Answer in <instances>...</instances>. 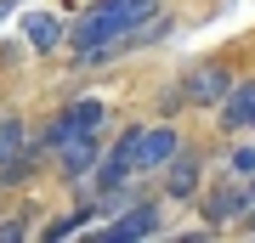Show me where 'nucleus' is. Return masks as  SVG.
<instances>
[{
	"label": "nucleus",
	"mask_w": 255,
	"mask_h": 243,
	"mask_svg": "<svg viewBox=\"0 0 255 243\" xmlns=\"http://www.w3.org/2000/svg\"><path fill=\"white\" fill-rule=\"evenodd\" d=\"M250 204H255V192H250V181L238 175V181H216L210 192H199V215L210 226H227V221H244L250 215Z\"/></svg>",
	"instance_id": "nucleus-3"
},
{
	"label": "nucleus",
	"mask_w": 255,
	"mask_h": 243,
	"mask_svg": "<svg viewBox=\"0 0 255 243\" xmlns=\"http://www.w3.org/2000/svg\"><path fill=\"white\" fill-rule=\"evenodd\" d=\"M57 164H63V181H91L102 164V130H74L63 147H57Z\"/></svg>",
	"instance_id": "nucleus-4"
},
{
	"label": "nucleus",
	"mask_w": 255,
	"mask_h": 243,
	"mask_svg": "<svg viewBox=\"0 0 255 243\" xmlns=\"http://www.w3.org/2000/svg\"><path fill=\"white\" fill-rule=\"evenodd\" d=\"M176 153H182V130H170V125H147V130L136 136V175L164 170Z\"/></svg>",
	"instance_id": "nucleus-6"
},
{
	"label": "nucleus",
	"mask_w": 255,
	"mask_h": 243,
	"mask_svg": "<svg viewBox=\"0 0 255 243\" xmlns=\"http://www.w3.org/2000/svg\"><path fill=\"white\" fill-rule=\"evenodd\" d=\"M159 232V204H125L114 226H102L97 243H130V238H153Z\"/></svg>",
	"instance_id": "nucleus-7"
},
{
	"label": "nucleus",
	"mask_w": 255,
	"mask_h": 243,
	"mask_svg": "<svg viewBox=\"0 0 255 243\" xmlns=\"http://www.w3.org/2000/svg\"><path fill=\"white\" fill-rule=\"evenodd\" d=\"M6 11H11V0H0V17H6Z\"/></svg>",
	"instance_id": "nucleus-14"
},
{
	"label": "nucleus",
	"mask_w": 255,
	"mask_h": 243,
	"mask_svg": "<svg viewBox=\"0 0 255 243\" xmlns=\"http://www.w3.org/2000/svg\"><path fill=\"white\" fill-rule=\"evenodd\" d=\"M23 34H28V45H34V51H57V45L68 40L63 23H57L51 11H28V17H23Z\"/></svg>",
	"instance_id": "nucleus-10"
},
{
	"label": "nucleus",
	"mask_w": 255,
	"mask_h": 243,
	"mask_svg": "<svg viewBox=\"0 0 255 243\" xmlns=\"http://www.w3.org/2000/svg\"><path fill=\"white\" fill-rule=\"evenodd\" d=\"M227 164H233V175H255V147H233V153H227Z\"/></svg>",
	"instance_id": "nucleus-12"
},
{
	"label": "nucleus",
	"mask_w": 255,
	"mask_h": 243,
	"mask_svg": "<svg viewBox=\"0 0 255 243\" xmlns=\"http://www.w3.org/2000/svg\"><path fill=\"white\" fill-rule=\"evenodd\" d=\"M164 192H170V198H199L204 192V164H199V153H176L170 164H164Z\"/></svg>",
	"instance_id": "nucleus-8"
},
{
	"label": "nucleus",
	"mask_w": 255,
	"mask_h": 243,
	"mask_svg": "<svg viewBox=\"0 0 255 243\" xmlns=\"http://www.w3.org/2000/svg\"><path fill=\"white\" fill-rule=\"evenodd\" d=\"M244 232H250V238H255V204H250V215H244Z\"/></svg>",
	"instance_id": "nucleus-13"
},
{
	"label": "nucleus",
	"mask_w": 255,
	"mask_h": 243,
	"mask_svg": "<svg viewBox=\"0 0 255 243\" xmlns=\"http://www.w3.org/2000/svg\"><path fill=\"white\" fill-rule=\"evenodd\" d=\"M40 159H46V153L28 142L23 119L17 113H0V187H23V181L34 175Z\"/></svg>",
	"instance_id": "nucleus-2"
},
{
	"label": "nucleus",
	"mask_w": 255,
	"mask_h": 243,
	"mask_svg": "<svg viewBox=\"0 0 255 243\" xmlns=\"http://www.w3.org/2000/svg\"><path fill=\"white\" fill-rule=\"evenodd\" d=\"M216 113H221V130H255V80L233 85Z\"/></svg>",
	"instance_id": "nucleus-9"
},
{
	"label": "nucleus",
	"mask_w": 255,
	"mask_h": 243,
	"mask_svg": "<svg viewBox=\"0 0 255 243\" xmlns=\"http://www.w3.org/2000/svg\"><path fill=\"white\" fill-rule=\"evenodd\" d=\"M153 11H159V0H97V6L68 28L74 57H80V63H102V57L125 51L130 34H136Z\"/></svg>",
	"instance_id": "nucleus-1"
},
{
	"label": "nucleus",
	"mask_w": 255,
	"mask_h": 243,
	"mask_svg": "<svg viewBox=\"0 0 255 243\" xmlns=\"http://www.w3.org/2000/svg\"><path fill=\"white\" fill-rule=\"evenodd\" d=\"M63 119H68L74 130H102V119H108V108H102L97 96H74L68 108H63Z\"/></svg>",
	"instance_id": "nucleus-11"
},
{
	"label": "nucleus",
	"mask_w": 255,
	"mask_h": 243,
	"mask_svg": "<svg viewBox=\"0 0 255 243\" xmlns=\"http://www.w3.org/2000/svg\"><path fill=\"white\" fill-rule=\"evenodd\" d=\"M233 85H238V80H233L227 68H216V63H204V68H187V74H182V96H187V108H221Z\"/></svg>",
	"instance_id": "nucleus-5"
}]
</instances>
